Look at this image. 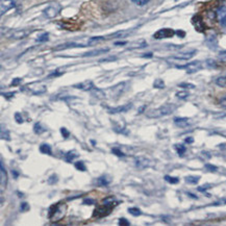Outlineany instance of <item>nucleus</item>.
<instances>
[{"instance_id":"obj_1","label":"nucleus","mask_w":226,"mask_h":226,"mask_svg":"<svg viewBox=\"0 0 226 226\" xmlns=\"http://www.w3.org/2000/svg\"><path fill=\"white\" fill-rule=\"evenodd\" d=\"M175 110H176V106L175 105L171 104V103H168V104L162 105L158 108L149 111L147 113V117L148 118H161V117H164V116H169Z\"/></svg>"},{"instance_id":"obj_2","label":"nucleus","mask_w":226,"mask_h":226,"mask_svg":"<svg viewBox=\"0 0 226 226\" xmlns=\"http://www.w3.org/2000/svg\"><path fill=\"white\" fill-rule=\"evenodd\" d=\"M67 206L65 204H53L49 208V218L52 222H56L62 220L66 215Z\"/></svg>"},{"instance_id":"obj_3","label":"nucleus","mask_w":226,"mask_h":226,"mask_svg":"<svg viewBox=\"0 0 226 226\" xmlns=\"http://www.w3.org/2000/svg\"><path fill=\"white\" fill-rule=\"evenodd\" d=\"M115 205L116 204H106V203H102V205L97 206L95 210H94L93 217L94 218H102V217H105V216H107V215H110L113 210V207H114Z\"/></svg>"},{"instance_id":"obj_4","label":"nucleus","mask_w":226,"mask_h":226,"mask_svg":"<svg viewBox=\"0 0 226 226\" xmlns=\"http://www.w3.org/2000/svg\"><path fill=\"white\" fill-rule=\"evenodd\" d=\"M61 11H62V5L60 3H51L44 10V14L47 18L52 19V18H55L57 15L60 14Z\"/></svg>"},{"instance_id":"obj_5","label":"nucleus","mask_w":226,"mask_h":226,"mask_svg":"<svg viewBox=\"0 0 226 226\" xmlns=\"http://www.w3.org/2000/svg\"><path fill=\"white\" fill-rule=\"evenodd\" d=\"M27 88L29 89V91L33 95H41V94H44L47 91V87L45 84L39 82H32L30 84H27Z\"/></svg>"},{"instance_id":"obj_6","label":"nucleus","mask_w":226,"mask_h":226,"mask_svg":"<svg viewBox=\"0 0 226 226\" xmlns=\"http://www.w3.org/2000/svg\"><path fill=\"white\" fill-rule=\"evenodd\" d=\"M176 33V31H174L171 28H163L160 29L158 31L153 34V38L157 39V40H161V39H166V38H172Z\"/></svg>"},{"instance_id":"obj_7","label":"nucleus","mask_w":226,"mask_h":226,"mask_svg":"<svg viewBox=\"0 0 226 226\" xmlns=\"http://www.w3.org/2000/svg\"><path fill=\"white\" fill-rule=\"evenodd\" d=\"M177 68L178 69H186L188 73H195L202 68V65L200 62H193L190 64L183 65V66H177Z\"/></svg>"},{"instance_id":"obj_8","label":"nucleus","mask_w":226,"mask_h":226,"mask_svg":"<svg viewBox=\"0 0 226 226\" xmlns=\"http://www.w3.org/2000/svg\"><path fill=\"white\" fill-rule=\"evenodd\" d=\"M17 0H0V14L4 15L7 11L16 6Z\"/></svg>"},{"instance_id":"obj_9","label":"nucleus","mask_w":226,"mask_h":226,"mask_svg":"<svg viewBox=\"0 0 226 226\" xmlns=\"http://www.w3.org/2000/svg\"><path fill=\"white\" fill-rule=\"evenodd\" d=\"M74 88L81 91H87V92H89V91H94V89H96L93 81L91 80H86L80 83H77V84H74Z\"/></svg>"},{"instance_id":"obj_10","label":"nucleus","mask_w":226,"mask_h":226,"mask_svg":"<svg viewBox=\"0 0 226 226\" xmlns=\"http://www.w3.org/2000/svg\"><path fill=\"white\" fill-rule=\"evenodd\" d=\"M132 108V103H127V104L120 105L118 107H113L108 108V114H119V113H126Z\"/></svg>"},{"instance_id":"obj_11","label":"nucleus","mask_w":226,"mask_h":226,"mask_svg":"<svg viewBox=\"0 0 226 226\" xmlns=\"http://www.w3.org/2000/svg\"><path fill=\"white\" fill-rule=\"evenodd\" d=\"M7 183V174L6 171L4 169L3 163H0V186H1V192H3V190L5 189Z\"/></svg>"},{"instance_id":"obj_12","label":"nucleus","mask_w":226,"mask_h":226,"mask_svg":"<svg viewBox=\"0 0 226 226\" xmlns=\"http://www.w3.org/2000/svg\"><path fill=\"white\" fill-rule=\"evenodd\" d=\"M136 166L137 168L139 169L143 170V169H146L148 167L150 166V161L148 158L144 156H140V157H137L136 158Z\"/></svg>"},{"instance_id":"obj_13","label":"nucleus","mask_w":226,"mask_h":226,"mask_svg":"<svg viewBox=\"0 0 226 226\" xmlns=\"http://www.w3.org/2000/svg\"><path fill=\"white\" fill-rule=\"evenodd\" d=\"M174 123H175L176 126L184 128V127L190 125V119L184 118V117H176V118H174Z\"/></svg>"},{"instance_id":"obj_14","label":"nucleus","mask_w":226,"mask_h":226,"mask_svg":"<svg viewBox=\"0 0 226 226\" xmlns=\"http://www.w3.org/2000/svg\"><path fill=\"white\" fill-rule=\"evenodd\" d=\"M196 54V50H192V51H187V52L178 53V54L174 55V58L176 60H182V61H188Z\"/></svg>"},{"instance_id":"obj_15","label":"nucleus","mask_w":226,"mask_h":226,"mask_svg":"<svg viewBox=\"0 0 226 226\" xmlns=\"http://www.w3.org/2000/svg\"><path fill=\"white\" fill-rule=\"evenodd\" d=\"M193 24L195 25L196 30L198 31H203L204 30V24L202 22V19L199 16H195L193 18Z\"/></svg>"},{"instance_id":"obj_16","label":"nucleus","mask_w":226,"mask_h":226,"mask_svg":"<svg viewBox=\"0 0 226 226\" xmlns=\"http://www.w3.org/2000/svg\"><path fill=\"white\" fill-rule=\"evenodd\" d=\"M74 47H86L82 44H76V43H66L63 44V45L57 46V47L54 48V50H63V49H67V48H74Z\"/></svg>"},{"instance_id":"obj_17","label":"nucleus","mask_w":226,"mask_h":226,"mask_svg":"<svg viewBox=\"0 0 226 226\" xmlns=\"http://www.w3.org/2000/svg\"><path fill=\"white\" fill-rule=\"evenodd\" d=\"M108 48H105V49H98V50H93V51H89V52L83 53V56H95L98 54H102V53H106L108 52Z\"/></svg>"},{"instance_id":"obj_18","label":"nucleus","mask_w":226,"mask_h":226,"mask_svg":"<svg viewBox=\"0 0 226 226\" xmlns=\"http://www.w3.org/2000/svg\"><path fill=\"white\" fill-rule=\"evenodd\" d=\"M77 156H78V154L75 151H68L65 154V161L67 163H72L74 161V158H76Z\"/></svg>"},{"instance_id":"obj_19","label":"nucleus","mask_w":226,"mask_h":226,"mask_svg":"<svg viewBox=\"0 0 226 226\" xmlns=\"http://www.w3.org/2000/svg\"><path fill=\"white\" fill-rule=\"evenodd\" d=\"M147 46V43H146L144 40L141 41H137V42H133V43L130 44L129 46V49H136V48H144Z\"/></svg>"},{"instance_id":"obj_20","label":"nucleus","mask_w":226,"mask_h":226,"mask_svg":"<svg viewBox=\"0 0 226 226\" xmlns=\"http://www.w3.org/2000/svg\"><path fill=\"white\" fill-rule=\"evenodd\" d=\"M111 182V180L108 178H107L106 176H100L99 178H97V186L99 187H106L108 186Z\"/></svg>"},{"instance_id":"obj_21","label":"nucleus","mask_w":226,"mask_h":226,"mask_svg":"<svg viewBox=\"0 0 226 226\" xmlns=\"http://www.w3.org/2000/svg\"><path fill=\"white\" fill-rule=\"evenodd\" d=\"M40 152L41 153H44V154L51 155V153H52L51 146L48 145V144H42V145L40 146Z\"/></svg>"},{"instance_id":"obj_22","label":"nucleus","mask_w":226,"mask_h":226,"mask_svg":"<svg viewBox=\"0 0 226 226\" xmlns=\"http://www.w3.org/2000/svg\"><path fill=\"white\" fill-rule=\"evenodd\" d=\"M187 183H190V184H196L198 183V181L200 180V176H195V175H189L184 178Z\"/></svg>"},{"instance_id":"obj_23","label":"nucleus","mask_w":226,"mask_h":226,"mask_svg":"<svg viewBox=\"0 0 226 226\" xmlns=\"http://www.w3.org/2000/svg\"><path fill=\"white\" fill-rule=\"evenodd\" d=\"M27 31L26 30H18V31H15L13 33V39H16V40H19V39H23L27 36Z\"/></svg>"},{"instance_id":"obj_24","label":"nucleus","mask_w":226,"mask_h":226,"mask_svg":"<svg viewBox=\"0 0 226 226\" xmlns=\"http://www.w3.org/2000/svg\"><path fill=\"white\" fill-rule=\"evenodd\" d=\"M175 149H176L177 153H178L179 156H182L184 153H186L187 151V148L184 145H182V144H176L175 145Z\"/></svg>"},{"instance_id":"obj_25","label":"nucleus","mask_w":226,"mask_h":226,"mask_svg":"<svg viewBox=\"0 0 226 226\" xmlns=\"http://www.w3.org/2000/svg\"><path fill=\"white\" fill-rule=\"evenodd\" d=\"M45 130L46 129L44 128V127L42 126V124L39 123V122L33 125V131H34V133H37V134H41V133H43Z\"/></svg>"},{"instance_id":"obj_26","label":"nucleus","mask_w":226,"mask_h":226,"mask_svg":"<svg viewBox=\"0 0 226 226\" xmlns=\"http://www.w3.org/2000/svg\"><path fill=\"white\" fill-rule=\"evenodd\" d=\"M216 84L221 87V88H226V76L218 77L216 79Z\"/></svg>"},{"instance_id":"obj_27","label":"nucleus","mask_w":226,"mask_h":226,"mask_svg":"<svg viewBox=\"0 0 226 226\" xmlns=\"http://www.w3.org/2000/svg\"><path fill=\"white\" fill-rule=\"evenodd\" d=\"M164 178H165V180H166L167 182L171 183V184H176V183L179 182L178 177H172V176H170V175H166Z\"/></svg>"},{"instance_id":"obj_28","label":"nucleus","mask_w":226,"mask_h":226,"mask_svg":"<svg viewBox=\"0 0 226 226\" xmlns=\"http://www.w3.org/2000/svg\"><path fill=\"white\" fill-rule=\"evenodd\" d=\"M74 166H75V168H76L78 171H81V172L87 171L86 165H84V163H83V162H81V161H78V162H76Z\"/></svg>"},{"instance_id":"obj_29","label":"nucleus","mask_w":226,"mask_h":226,"mask_svg":"<svg viewBox=\"0 0 226 226\" xmlns=\"http://www.w3.org/2000/svg\"><path fill=\"white\" fill-rule=\"evenodd\" d=\"M104 39L105 38H103V37H94V38H91L88 42V45H94V44L99 43V42L103 41Z\"/></svg>"},{"instance_id":"obj_30","label":"nucleus","mask_w":226,"mask_h":226,"mask_svg":"<svg viewBox=\"0 0 226 226\" xmlns=\"http://www.w3.org/2000/svg\"><path fill=\"white\" fill-rule=\"evenodd\" d=\"M153 87L156 89H164L165 88V81L161 78L155 79V81L153 82Z\"/></svg>"},{"instance_id":"obj_31","label":"nucleus","mask_w":226,"mask_h":226,"mask_svg":"<svg viewBox=\"0 0 226 226\" xmlns=\"http://www.w3.org/2000/svg\"><path fill=\"white\" fill-rule=\"evenodd\" d=\"M128 212L134 217H138V216H141V215H142V212H141V210L138 208V207H129Z\"/></svg>"},{"instance_id":"obj_32","label":"nucleus","mask_w":226,"mask_h":226,"mask_svg":"<svg viewBox=\"0 0 226 226\" xmlns=\"http://www.w3.org/2000/svg\"><path fill=\"white\" fill-rule=\"evenodd\" d=\"M176 96H177V98H179V99H186V98H188L189 96H190V94H189L188 92H186V91H181V92H177Z\"/></svg>"},{"instance_id":"obj_33","label":"nucleus","mask_w":226,"mask_h":226,"mask_svg":"<svg viewBox=\"0 0 226 226\" xmlns=\"http://www.w3.org/2000/svg\"><path fill=\"white\" fill-rule=\"evenodd\" d=\"M1 138L3 139V140H6V141H11V137H10V132H8V130H6L5 129H1Z\"/></svg>"},{"instance_id":"obj_34","label":"nucleus","mask_w":226,"mask_h":226,"mask_svg":"<svg viewBox=\"0 0 226 226\" xmlns=\"http://www.w3.org/2000/svg\"><path fill=\"white\" fill-rule=\"evenodd\" d=\"M48 37H49V34H48L47 32H44V33H42V34H41L38 39H37V41L40 42V43H42V42H46V41H48Z\"/></svg>"},{"instance_id":"obj_35","label":"nucleus","mask_w":226,"mask_h":226,"mask_svg":"<svg viewBox=\"0 0 226 226\" xmlns=\"http://www.w3.org/2000/svg\"><path fill=\"white\" fill-rule=\"evenodd\" d=\"M112 152L114 153V154H116L117 156H119V157H124V156H125V154H124V153L122 152V151L119 149V148H113V149H112Z\"/></svg>"},{"instance_id":"obj_36","label":"nucleus","mask_w":226,"mask_h":226,"mask_svg":"<svg viewBox=\"0 0 226 226\" xmlns=\"http://www.w3.org/2000/svg\"><path fill=\"white\" fill-rule=\"evenodd\" d=\"M57 175L56 174H52L51 176L49 177V179H48V183L49 184H54V183H56L57 182Z\"/></svg>"},{"instance_id":"obj_37","label":"nucleus","mask_w":226,"mask_h":226,"mask_svg":"<svg viewBox=\"0 0 226 226\" xmlns=\"http://www.w3.org/2000/svg\"><path fill=\"white\" fill-rule=\"evenodd\" d=\"M131 1L133 3H136L137 5H139V6H143V5L147 4L150 0H131Z\"/></svg>"},{"instance_id":"obj_38","label":"nucleus","mask_w":226,"mask_h":226,"mask_svg":"<svg viewBox=\"0 0 226 226\" xmlns=\"http://www.w3.org/2000/svg\"><path fill=\"white\" fill-rule=\"evenodd\" d=\"M15 120H16L18 124L23 123V118H22V115L20 113H15Z\"/></svg>"},{"instance_id":"obj_39","label":"nucleus","mask_w":226,"mask_h":226,"mask_svg":"<svg viewBox=\"0 0 226 226\" xmlns=\"http://www.w3.org/2000/svg\"><path fill=\"white\" fill-rule=\"evenodd\" d=\"M61 133H62V136L64 137L65 139H68L70 136V131L67 128H65V127H62V128H61Z\"/></svg>"},{"instance_id":"obj_40","label":"nucleus","mask_w":226,"mask_h":226,"mask_svg":"<svg viewBox=\"0 0 226 226\" xmlns=\"http://www.w3.org/2000/svg\"><path fill=\"white\" fill-rule=\"evenodd\" d=\"M82 204H84V205H93V204H95V200L92 199V198H86V199L82 201Z\"/></svg>"},{"instance_id":"obj_41","label":"nucleus","mask_w":226,"mask_h":226,"mask_svg":"<svg viewBox=\"0 0 226 226\" xmlns=\"http://www.w3.org/2000/svg\"><path fill=\"white\" fill-rule=\"evenodd\" d=\"M179 87H180V88H184V89H195V86H194V84H192V83H187V82L179 83Z\"/></svg>"},{"instance_id":"obj_42","label":"nucleus","mask_w":226,"mask_h":226,"mask_svg":"<svg viewBox=\"0 0 226 226\" xmlns=\"http://www.w3.org/2000/svg\"><path fill=\"white\" fill-rule=\"evenodd\" d=\"M119 225H122V226H129V225H130V223H129L128 220L125 219V218H121V219L119 220Z\"/></svg>"},{"instance_id":"obj_43","label":"nucleus","mask_w":226,"mask_h":226,"mask_svg":"<svg viewBox=\"0 0 226 226\" xmlns=\"http://www.w3.org/2000/svg\"><path fill=\"white\" fill-rule=\"evenodd\" d=\"M205 168L211 172H216L217 170H218V168H217L216 166H213V165H211V164H205Z\"/></svg>"},{"instance_id":"obj_44","label":"nucleus","mask_w":226,"mask_h":226,"mask_svg":"<svg viewBox=\"0 0 226 226\" xmlns=\"http://www.w3.org/2000/svg\"><path fill=\"white\" fill-rule=\"evenodd\" d=\"M20 210H21V212H26V211H28L29 210L28 203H26V202L21 203V207H20Z\"/></svg>"},{"instance_id":"obj_45","label":"nucleus","mask_w":226,"mask_h":226,"mask_svg":"<svg viewBox=\"0 0 226 226\" xmlns=\"http://www.w3.org/2000/svg\"><path fill=\"white\" fill-rule=\"evenodd\" d=\"M211 187H212L211 184H204V186H202V187H199V188H198L197 190L199 191V192H202V193H203V192H205L206 190L211 189Z\"/></svg>"},{"instance_id":"obj_46","label":"nucleus","mask_w":226,"mask_h":226,"mask_svg":"<svg viewBox=\"0 0 226 226\" xmlns=\"http://www.w3.org/2000/svg\"><path fill=\"white\" fill-rule=\"evenodd\" d=\"M219 104H220V105H222V106H223V107H226V95L222 96V97L220 98V100H219Z\"/></svg>"},{"instance_id":"obj_47","label":"nucleus","mask_w":226,"mask_h":226,"mask_svg":"<svg viewBox=\"0 0 226 226\" xmlns=\"http://www.w3.org/2000/svg\"><path fill=\"white\" fill-rule=\"evenodd\" d=\"M15 94H16V92H8V93H2V96L4 98H6V99H10V98H12Z\"/></svg>"},{"instance_id":"obj_48","label":"nucleus","mask_w":226,"mask_h":226,"mask_svg":"<svg viewBox=\"0 0 226 226\" xmlns=\"http://www.w3.org/2000/svg\"><path fill=\"white\" fill-rule=\"evenodd\" d=\"M21 80H22L21 78H15L14 80L12 81V86H14V87L15 86H18V84L21 82Z\"/></svg>"},{"instance_id":"obj_49","label":"nucleus","mask_w":226,"mask_h":226,"mask_svg":"<svg viewBox=\"0 0 226 226\" xmlns=\"http://www.w3.org/2000/svg\"><path fill=\"white\" fill-rule=\"evenodd\" d=\"M176 34L178 37H180V38H183V37L186 36V32H184V31H182V30H177L176 31Z\"/></svg>"},{"instance_id":"obj_50","label":"nucleus","mask_w":226,"mask_h":226,"mask_svg":"<svg viewBox=\"0 0 226 226\" xmlns=\"http://www.w3.org/2000/svg\"><path fill=\"white\" fill-rule=\"evenodd\" d=\"M186 143H188V144H192V143H194V139L192 138V137H188V138L186 139Z\"/></svg>"},{"instance_id":"obj_51","label":"nucleus","mask_w":226,"mask_h":226,"mask_svg":"<svg viewBox=\"0 0 226 226\" xmlns=\"http://www.w3.org/2000/svg\"><path fill=\"white\" fill-rule=\"evenodd\" d=\"M63 72H53V73H51L49 75V77H52V76H60V75H62Z\"/></svg>"},{"instance_id":"obj_52","label":"nucleus","mask_w":226,"mask_h":226,"mask_svg":"<svg viewBox=\"0 0 226 226\" xmlns=\"http://www.w3.org/2000/svg\"><path fill=\"white\" fill-rule=\"evenodd\" d=\"M221 24L223 26H226V14L221 18Z\"/></svg>"},{"instance_id":"obj_53","label":"nucleus","mask_w":226,"mask_h":226,"mask_svg":"<svg viewBox=\"0 0 226 226\" xmlns=\"http://www.w3.org/2000/svg\"><path fill=\"white\" fill-rule=\"evenodd\" d=\"M12 174H13V176H14V178H18V176H19V173H18L16 170H13Z\"/></svg>"},{"instance_id":"obj_54","label":"nucleus","mask_w":226,"mask_h":226,"mask_svg":"<svg viewBox=\"0 0 226 226\" xmlns=\"http://www.w3.org/2000/svg\"><path fill=\"white\" fill-rule=\"evenodd\" d=\"M115 60H116V57H110V58H103L100 62H107V61H115Z\"/></svg>"},{"instance_id":"obj_55","label":"nucleus","mask_w":226,"mask_h":226,"mask_svg":"<svg viewBox=\"0 0 226 226\" xmlns=\"http://www.w3.org/2000/svg\"><path fill=\"white\" fill-rule=\"evenodd\" d=\"M127 42H116L115 43V45L116 46H120V45H126Z\"/></svg>"},{"instance_id":"obj_56","label":"nucleus","mask_w":226,"mask_h":226,"mask_svg":"<svg viewBox=\"0 0 226 226\" xmlns=\"http://www.w3.org/2000/svg\"><path fill=\"white\" fill-rule=\"evenodd\" d=\"M188 195L190 196L191 198H193V199H198V197L196 195H194V194H192V193H188Z\"/></svg>"},{"instance_id":"obj_57","label":"nucleus","mask_w":226,"mask_h":226,"mask_svg":"<svg viewBox=\"0 0 226 226\" xmlns=\"http://www.w3.org/2000/svg\"><path fill=\"white\" fill-rule=\"evenodd\" d=\"M144 57H151L152 56V53H147V54H144Z\"/></svg>"},{"instance_id":"obj_58","label":"nucleus","mask_w":226,"mask_h":226,"mask_svg":"<svg viewBox=\"0 0 226 226\" xmlns=\"http://www.w3.org/2000/svg\"><path fill=\"white\" fill-rule=\"evenodd\" d=\"M144 108H145V106H142V107H141L140 110H139V114H141V113L143 112V111H144Z\"/></svg>"}]
</instances>
